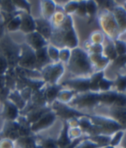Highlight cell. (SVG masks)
Segmentation results:
<instances>
[{
  "mask_svg": "<svg viewBox=\"0 0 126 148\" xmlns=\"http://www.w3.org/2000/svg\"><path fill=\"white\" fill-rule=\"evenodd\" d=\"M36 56V65L38 66H40L47 62V57L45 49H40L37 51Z\"/></svg>",
  "mask_w": 126,
  "mask_h": 148,
  "instance_id": "6",
  "label": "cell"
},
{
  "mask_svg": "<svg viewBox=\"0 0 126 148\" xmlns=\"http://www.w3.org/2000/svg\"><path fill=\"white\" fill-rule=\"evenodd\" d=\"M1 5L3 10L5 11L11 12L15 10V5L13 2L10 1H1Z\"/></svg>",
  "mask_w": 126,
  "mask_h": 148,
  "instance_id": "8",
  "label": "cell"
},
{
  "mask_svg": "<svg viewBox=\"0 0 126 148\" xmlns=\"http://www.w3.org/2000/svg\"><path fill=\"white\" fill-rule=\"evenodd\" d=\"M0 50L2 56L6 58L8 64L14 66L18 63V46L8 38H5L0 43Z\"/></svg>",
  "mask_w": 126,
  "mask_h": 148,
  "instance_id": "1",
  "label": "cell"
},
{
  "mask_svg": "<svg viewBox=\"0 0 126 148\" xmlns=\"http://www.w3.org/2000/svg\"><path fill=\"white\" fill-rule=\"evenodd\" d=\"M57 92V89L55 88H52L48 92V97L49 99H53L55 97Z\"/></svg>",
  "mask_w": 126,
  "mask_h": 148,
  "instance_id": "16",
  "label": "cell"
},
{
  "mask_svg": "<svg viewBox=\"0 0 126 148\" xmlns=\"http://www.w3.org/2000/svg\"><path fill=\"white\" fill-rule=\"evenodd\" d=\"M107 127L109 129L112 130H116L119 129V125L115 123H109L107 125Z\"/></svg>",
  "mask_w": 126,
  "mask_h": 148,
  "instance_id": "20",
  "label": "cell"
},
{
  "mask_svg": "<svg viewBox=\"0 0 126 148\" xmlns=\"http://www.w3.org/2000/svg\"><path fill=\"white\" fill-rule=\"evenodd\" d=\"M7 60L4 57L0 55V74L5 72L8 66Z\"/></svg>",
  "mask_w": 126,
  "mask_h": 148,
  "instance_id": "12",
  "label": "cell"
},
{
  "mask_svg": "<svg viewBox=\"0 0 126 148\" xmlns=\"http://www.w3.org/2000/svg\"><path fill=\"white\" fill-rule=\"evenodd\" d=\"M20 27L24 32L29 33L34 31L35 24L34 20L30 15L24 14L21 18Z\"/></svg>",
  "mask_w": 126,
  "mask_h": 148,
  "instance_id": "3",
  "label": "cell"
},
{
  "mask_svg": "<svg viewBox=\"0 0 126 148\" xmlns=\"http://www.w3.org/2000/svg\"><path fill=\"white\" fill-rule=\"evenodd\" d=\"M21 24V18L19 17L13 18L9 22L8 25V28L9 31H14L20 26Z\"/></svg>",
  "mask_w": 126,
  "mask_h": 148,
  "instance_id": "7",
  "label": "cell"
},
{
  "mask_svg": "<svg viewBox=\"0 0 126 148\" xmlns=\"http://www.w3.org/2000/svg\"><path fill=\"white\" fill-rule=\"evenodd\" d=\"M4 82V79L2 76H0V87H2L3 85Z\"/></svg>",
  "mask_w": 126,
  "mask_h": 148,
  "instance_id": "25",
  "label": "cell"
},
{
  "mask_svg": "<svg viewBox=\"0 0 126 148\" xmlns=\"http://www.w3.org/2000/svg\"><path fill=\"white\" fill-rule=\"evenodd\" d=\"M110 85V83L105 80H103L100 83V86L102 89H107Z\"/></svg>",
  "mask_w": 126,
  "mask_h": 148,
  "instance_id": "17",
  "label": "cell"
},
{
  "mask_svg": "<svg viewBox=\"0 0 126 148\" xmlns=\"http://www.w3.org/2000/svg\"><path fill=\"white\" fill-rule=\"evenodd\" d=\"M37 29L39 32L45 37H48L50 35V30L49 25L42 20L36 21Z\"/></svg>",
  "mask_w": 126,
  "mask_h": 148,
  "instance_id": "5",
  "label": "cell"
},
{
  "mask_svg": "<svg viewBox=\"0 0 126 148\" xmlns=\"http://www.w3.org/2000/svg\"><path fill=\"white\" fill-rule=\"evenodd\" d=\"M116 103L118 105L123 106L125 104L126 99L124 96H118L116 97Z\"/></svg>",
  "mask_w": 126,
  "mask_h": 148,
  "instance_id": "15",
  "label": "cell"
},
{
  "mask_svg": "<svg viewBox=\"0 0 126 148\" xmlns=\"http://www.w3.org/2000/svg\"><path fill=\"white\" fill-rule=\"evenodd\" d=\"M99 97L96 95H90L85 97L83 99V102L86 104H92L94 103Z\"/></svg>",
  "mask_w": 126,
  "mask_h": 148,
  "instance_id": "9",
  "label": "cell"
},
{
  "mask_svg": "<svg viewBox=\"0 0 126 148\" xmlns=\"http://www.w3.org/2000/svg\"><path fill=\"white\" fill-rule=\"evenodd\" d=\"M47 147L48 148H53L54 147V145L53 143L49 142L46 145Z\"/></svg>",
  "mask_w": 126,
  "mask_h": 148,
  "instance_id": "24",
  "label": "cell"
},
{
  "mask_svg": "<svg viewBox=\"0 0 126 148\" xmlns=\"http://www.w3.org/2000/svg\"><path fill=\"white\" fill-rule=\"evenodd\" d=\"M117 97L116 95L114 93L106 94L102 95L99 97V99L102 101L107 102H112L115 100Z\"/></svg>",
  "mask_w": 126,
  "mask_h": 148,
  "instance_id": "10",
  "label": "cell"
},
{
  "mask_svg": "<svg viewBox=\"0 0 126 148\" xmlns=\"http://www.w3.org/2000/svg\"><path fill=\"white\" fill-rule=\"evenodd\" d=\"M54 119V116L52 115H49L43 119L40 122L41 126H45L52 122Z\"/></svg>",
  "mask_w": 126,
  "mask_h": 148,
  "instance_id": "14",
  "label": "cell"
},
{
  "mask_svg": "<svg viewBox=\"0 0 126 148\" xmlns=\"http://www.w3.org/2000/svg\"><path fill=\"white\" fill-rule=\"evenodd\" d=\"M50 53H55V51H54L53 50H51V52H50ZM53 55H54V56H55V57H56V54H52V56Z\"/></svg>",
  "mask_w": 126,
  "mask_h": 148,
  "instance_id": "28",
  "label": "cell"
},
{
  "mask_svg": "<svg viewBox=\"0 0 126 148\" xmlns=\"http://www.w3.org/2000/svg\"><path fill=\"white\" fill-rule=\"evenodd\" d=\"M81 125L84 128L88 127L90 125L89 123L86 121H82Z\"/></svg>",
  "mask_w": 126,
  "mask_h": 148,
  "instance_id": "23",
  "label": "cell"
},
{
  "mask_svg": "<svg viewBox=\"0 0 126 148\" xmlns=\"http://www.w3.org/2000/svg\"><path fill=\"white\" fill-rule=\"evenodd\" d=\"M13 2H14V4L17 5L20 7L26 9L28 12H29L30 6L29 4L26 1H13Z\"/></svg>",
  "mask_w": 126,
  "mask_h": 148,
  "instance_id": "13",
  "label": "cell"
},
{
  "mask_svg": "<svg viewBox=\"0 0 126 148\" xmlns=\"http://www.w3.org/2000/svg\"><path fill=\"white\" fill-rule=\"evenodd\" d=\"M107 53L108 55L110 56L111 57H115V52L114 50V49L113 48L112 46H110L108 48L107 50Z\"/></svg>",
  "mask_w": 126,
  "mask_h": 148,
  "instance_id": "21",
  "label": "cell"
},
{
  "mask_svg": "<svg viewBox=\"0 0 126 148\" xmlns=\"http://www.w3.org/2000/svg\"><path fill=\"white\" fill-rule=\"evenodd\" d=\"M125 58H120V59L118 60V63L119 64H123L124 62H125Z\"/></svg>",
  "mask_w": 126,
  "mask_h": 148,
  "instance_id": "26",
  "label": "cell"
},
{
  "mask_svg": "<svg viewBox=\"0 0 126 148\" xmlns=\"http://www.w3.org/2000/svg\"><path fill=\"white\" fill-rule=\"evenodd\" d=\"M73 85L77 89L79 90H84L88 89L89 83L87 81H79L74 83Z\"/></svg>",
  "mask_w": 126,
  "mask_h": 148,
  "instance_id": "11",
  "label": "cell"
},
{
  "mask_svg": "<svg viewBox=\"0 0 126 148\" xmlns=\"http://www.w3.org/2000/svg\"><path fill=\"white\" fill-rule=\"evenodd\" d=\"M68 139L66 135V132H65L62 136L61 139L60 140V143L62 145H65L68 143Z\"/></svg>",
  "mask_w": 126,
  "mask_h": 148,
  "instance_id": "19",
  "label": "cell"
},
{
  "mask_svg": "<svg viewBox=\"0 0 126 148\" xmlns=\"http://www.w3.org/2000/svg\"><path fill=\"white\" fill-rule=\"evenodd\" d=\"M3 32V29L2 25H0V38L2 36Z\"/></svg>",
  "mask_w": 126,
  "mask_h": 148,
  "instance_id": "27",
  "label": "cell"
},
{
  "mask_svg": "<svg viewBox=\"0 0 126 148\" xmlns=\"http://www.w3.org/2000/svg\"><path fill=\"white\" fill-rule=\"evenodd\" d=\"M123 44H119L118 45V51L119 53H123L125 51V47H124V46H123Z\"/></svg>",
  "mask_w": 126,
  "mask_h": 148,
  "instance_id": "22",
  "label": "cell"
},
{
  "mask_svg": "<svg viewBox=\"0 0 126 148\" xmlns=\"http://www.w3.org/2000/svg\"><path fill=\"white\" fill-rule=\"evenodd\" d=\"M22 53L19 57L18 62L21 66L25 68H33L36 65V56L34 51L29 46L23 45Z\"/></svg>",
  "mask_w": 126,
  "mask_h": 148,
  "instance_id": "2",
  "label": "cell"
},
{
  "mask_svg": "<svg viewBox=\"0 0 126 148\" xmlns=\"http://www.w3.org/2000/svg\"><path fill=\"white\" fill-rule=\"evenodd\" d=\"M27 40L29 44L34 48L40 49L45 44L43 38L38 33H32L27 36Z\"/></svg>",
  "mask_w": 126,
  "mask_h": 148,
  "instance_id": "4",
  "label": "cell"
},
{
  "mask_svg": "<svg viewBox=\"0 0 126 148\" xmlns=\"http://www.w3.org/2000/svg\"><path fill=\"white\" fill-rule=\"evenodd\" d=\"M119 89L121 90L124 89L126 86V80L125 79H122L119 80L118 83Z\"/></svg>",
  "mask_w": 126,
  "mask_h": 148,
  "instance_id": "18",
  "label": "cell"
}]
</instances>
